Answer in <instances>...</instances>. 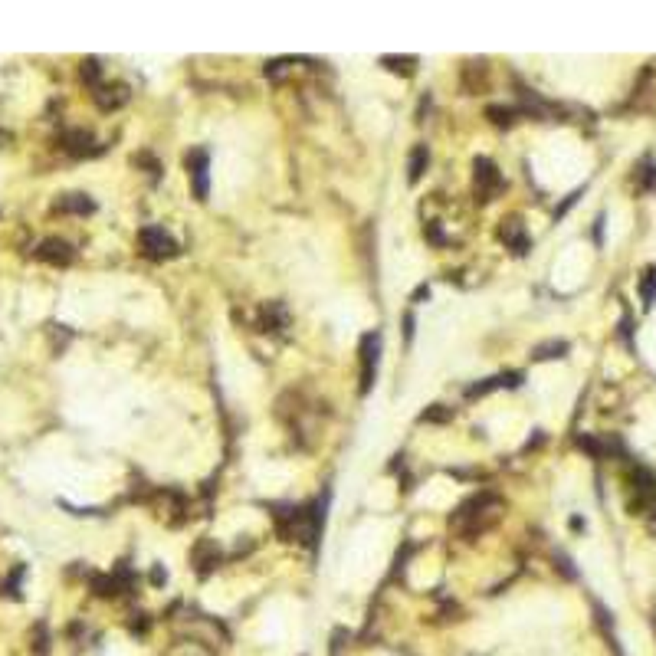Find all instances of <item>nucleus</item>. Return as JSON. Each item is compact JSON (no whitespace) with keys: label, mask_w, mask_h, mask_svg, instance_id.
<instances>
[{"label":"nucleus","mask_w":656,"mask_h":656,"mask_svg":"<svg viewBox=\"0 0 656 656\" xmlns=\"http://www.w3.org/2000/svg\"><path fill=\"white\" fill-rule=\"evenodd\" d=\"M564 355H568V342H561V338L541 342L532 348V361H555V358H564Z\"/></svg>","instance_id":"4468645a"},{"label":"nucleus","mask_w":656,"mask_h":656,"mask_svg":"<svg viewBox=\"0 0 656 656\" xmlns=\"http://www.w3.org/2000/svg\"><path fill=\"white\" fill-rule=\"evenodd\" d=\"M486 115L495 129H509V125H516V115H522V112H518V105H489Z\"/></svg>","instance_id":"2eb2a0df"},{"label":"nucleus","mask_w":656,"mask_h":656,"mask_svg":"<svg viewBox=\"0 0 656 656\" xmlns=\"http://www.w3.org/2000/svg\"><path fill=\"white\" fill-rule=\"evenodd\" d=\"M59 145H63V151L69 154V158H96L99 151H102V145H99V141L92 138V131H86V129L63 131Z\"/></svg>","instance_id":"423d86ee"},{"label":"nucleus","mask_w":656,"mask_h":656,"mask_svg":"<svg viewBox=\"0 0 656 656\" xmlns=\"http://www.w3.org/2000/svg\"><path fill=\"white\" fill-rule=\"evenodd\" d=\"M259 325H263V332L282 335L289 328V309H286L282 302H266V305L259 309Z\"/></svg>","instance_id":"6e6552de"},{"label":"nucleus","mask_w":656,"mask_h":656,"mask_svg":"<svg viewBox=\"0 0 656 656\" xmlns=\"http://www.w3.org/2000/svg\"><path fill=\"white\" fill-rule=\"evenodd\" d=\"M499 237L506 240V247H512V253L516 256H522L528 249V233L525 226H522V220L518 217H509V220H502V230H499Z\"/></svg>","instance_id":"1a4fd4ad"},{"label":"nucleus","mask_w":656,"mask_h":656,"mask_svg":"<svg viewBox=\"0 0 656 656\" xmlns=\"http://www.w3.org/2000/svg\"><path fill=\"white\" fill-rule=\"evenodd\" d=\"M427 164H430V151H427V145H417V148L410 151V161H407V181L417 184L420 177H423V171H427Z\"/></svg>","instance_id":"ddd939ff"},{"label":"nucleus","mask_w":656,"mask_h":656,"mask_svg":"<svg viewBox=\"0 0 656 656\" xmlns=\"http://www.w3.org/2000/svg\"><path fill=\"white\" fill-rule=\"evenodd\" d=\"M131 161H135V164H145V168H148V174H151V177H154V181H158V177H161V164L154 161V158H151L148 151H141V154H135V158H131Z\"/></svg>","instance_id":"412c9836"},{"label":"nucleus","mask_w":656,"mask_h":656,"mask_svg":"<svg viewBox=\"0 0 656 656\" xmlns=\"http://www.w3.org/2000/svg\"><path fill=\"white\" fill-rule=\"evenodd\" d=\"M495 509H499V495L479 493V495H473V499H466V502L453 512L450 525L462 528L466 535H476V532H483V528H486L479 518H483V516H495Z\"/></svg>","instance_id":"f257e3e1"},{"label":"nucleus","mask_w":656,"mask_h":656,"mask_svg":"<svg viewBox=\"0 0 656 656\" xmlns=\"http://www.w3.org/2000/svg\"><path fill=\"white\" fill-rule=\"evenodd\" d=\"M82 79H86L92 89L102 86V66H99L96 56H89V59H82Z\"/></svg>","instance_id":"6ab92c4d"},{"label":"nucleus","mask_w":656,"mask_h":656,"mask_svg":"<svg viewBox=\"0 0 656 656\" xmlns=\"http://www.w3.org/2000/svg\"><path fill=\"white\" fill-rule=\"evenodd\" d=\"M640 299H643L646 309L656 302V266H650L643 276H640Z\"/></svg>","instance_id":"f3484780"},{"label":"nucleus","mask_w":656,"mask_h":656,"mask_svg":"<svg viewBox=\"0 0 656 656\" xmlns=\"http://www.w3.org/2000/svg\"><path fill=\"white\" fill-rule=\"evenodd\" d=\"M194 564L201 574H207V571H214L217 564H220V545L217 541H210V538H201L194 545Z\"/></svg>","instance_id":"9d476101"},{"label":"nucleus","mask_w":656,"mask_h":656,"mask_svg":"<svg viewBox=\"0 0 656 656\" xmlns=\"http://www.w3.org/2000/svg\"><path fill=\"white\" fill-rule=\"evenodd\" d=\"M141 253L148 259H171L177 256V243H174L171 233H164V226H145L138 233Z\"/></svg>","instance_id":"20e7f679"},{"label":"nucleus","mask_w":656,"mask_h":656,"mask_svg":"<svg viewBox=\"0 0 656 656\" xmlns=\"http://www.w3.org/2000/svg\"><path fill=\"white\" fill-rule=\"evenodd\" d=\"M20 578H23V568H17V571L10 574V581L3 584V591L10 594V597H17V594H20V591H17V588H20Z\"/></svg>","instance_id":"5701e85b"},{"label":"nucleus","mask_w":656,"mask_h":656,"mask_svg":"<svg viewBox=\"0 0 656 656\" xmlns=\"http://www.w3.org/2000/svg\"><path fill=\"white\" fill-rule=\"evenodd\" d=\"M381 66H388L391 73L414 75L417 73V56H381Z\"/></svg>","instance_id":"dca6fc26"},{"label":"nucleus","mask_w":656,"mask_h":656,"mask_svg":"<svg viewBox=\"0 0 656 656\" xmlns=\"http://www.w3.org/2000/svg\"><path fill=\"white\" fill-rule=\"evenodd\" d=\"M502 388V377L495 374V377H486V381H479V384H469L466 388V398L473 400V398H486V394H493V391H499Z\"/></svg>","instance_id":"a211bd4d"},{"label":"nucleus","mask_w":656,"mask_h":656,"mask_svg":"<svg viewBox=\"0 0 656 656\" xmlns=\"http://www.w3.org/2000/svg\"><path fill=\"white\" fill-rule=\"evenodd\" d=\"M555 568H561V574H564L568 581H574V578H578V571L571 568V558H568V555H561V551L555 555Z\"/></svg>","instance_id":"4be33fe9"},{"label":"nucleus","mask_w":656,"mask_h":656,"mask_svg":"<svg viewBox=\"0 0 656 656\" xmlns=\"http://www.w3.org/2000/svg\"><path fill=\"white\" fill-rule=\"evenodd\" d=\"M358 355H361V394H371V388H374V381H377V365H381V335L367 332L361 338Z\"/></svg>","instance_id":"f03ea898"},{"label":"nucleus","mask_w":656,"mask_h":656,"mask_svg":"<svg viewBox=\"0 0 656 656\" xmlns=\"http://www.w3.org/2000/svg\"><path fill=\"white\" fill-rule=\"evenodd\" d=\"M430 299V286H417V292H414V302H423Z\"/></svg>","instance_id":"c85d7f7f"},{"label":"nucleus","mask_w":656,"mask_h":656,"mask_svg":"<svg viewBox=\"0 0 656 656\" xmlns=\"http://www.w3.org/2000/svg\"><path fill=\"white\" fill-rule=\"evenodd\" d=\"M473 181H476V194H479V201H493V197L506 187L499 168H495L489 158H476L473 161Z\"/></svg>","instance_id":"39448f33"},{"label":"nucleus","mask_w":656,"mask_h":656,"mask_svg":"<svg viewBox=\"0 0 656 656\" xmlns=\"http://www.w3.org/2000/svg\"><path fill=\"white\" fill-rule=\"evenodd\" d=\"M578 197H581V187H578V191H574V194H571V197H568V201H564V204H561V207H558V210H555V217H564V214H568V210H571V207H574V204H578Z\"/></svg>","instance_id":"393cba45"},{"label":"nucleus","mask_w":656,"mask_h":656,"mask_svg":"<svg viewBox=\"0 0 656 656\" xmlns=\"http://www.w3.org/2000/svg\"><path fill=\"white\" fill-rule=\"evenodd\" d=\"M184 164H187V177H191V187H194V197L207 201V194H210V174H207L210 171V154L204 148H191Z\"/></svg>","instance_id":"7ed1b4c3"},{"label":"nucleus","mask_w":656,"mask_h":656,"mask_svg":"<svg viewBox=\"0 0 656 656\" xmlns=\"http://www.w3.org/2000/svg\"><path fill=\"white\" fill-rule=\"evenodd\" d=\"M450 417H453L450 407H443V404H433V407H427L423 414H420V423H446Z\"/></svg>","instance_id":"aec40b11"},{"label":"nucleus","mask_w":656,"mask_h":656,"mask_svg":"<svg viewBox=\"0 0 656 656\" xmlns=\"http://www.w3.org/2000/svg\"><path fill=\"white\" fill-rule=\"evenodd\" d=\"M92 99H96L99 108L112 112V108H119L129 102V89L125 86H99V89H92Z\"/></svg>","instance_id":"9b49d317"},{"label":"nucleus","mask_w":656,"mask_h":656,"mask_svg":"<svg viewBox=\"0 0 656 656\" xmlns=\"http://www.w3.org/2000/svg\"><path fill=\"white\" fill-rule=\"evenodd\" d=\"M36 259L40 263H50V266H69L75 259V249L66 243V240H59V237H50V240H43L40 247H36Z\"/></svg>","instance_id":"0eeeda50"},{"label":"nucleus","mask_w":656,"mask_h":656,"mask_svg":"<svg viewBox=\"0 0 656 656\" xmlns=\"http://www.w3.org/2000/svg\"><path fill=\"white\" fill-rule=\"evenodd\" d=\"M342 640H344V630H335V643H332V656L342 653Z\"/></svg>","instance_id":"cd10ccee"},{"label":"nucleus","mask_w":656,"mask_h":656,"mask_svg":"<svg viewBox=\"0 0 656 656\" xmlns=\"http://www.w3.org/2000/svg\"><path fill=\"white\" fill-rule=\"evenodd\" d=\"M53 210H59V214H92L96 210V201L86 194H63L59 201L53 204Z\"/></svg>","instance_id":"f8f14e48"},{"label":"nucleus","mask_w":656,"mask_h":656,"mask_svg":"<svg viewBox=\"0 0 656 656\" xmlns=\"http://www.w3.org/2000/svg\"><path fill=\"white\" fill-rule=\"evenodd\" d=\"M423 237L430 240V243H443V233H440V226H437V224H427V226H423Z\"/></svg>","instance_id":"b1692460"},{"label":"nucleus","mask_w":656,"mask_h":656,"mask_svg":"<svg viewBox=\"0 0 656 656\" xmlns=\"http://www.w3.org/2000/svg\"><path fill=\"white\" fill-rule=\"evenodd\" d=\"M404 338H407V342H414V312L404 315Z\"/></svg>","instance_id":"bb28decb"},{"label":"nucleus","mask_w":656,"mask_h":656,"mask_svg":"<svg viewBox=\"0 0 656 656\" xmlns=\"http://www.w3.org/2000/svg\"><path fill=\"white\" fill-rule=\"evenodd\" d=\"M640 177H643V187H646V191H656V168H646Z\"/></svg>","instance_id":"a878e982"}]
</instances>
